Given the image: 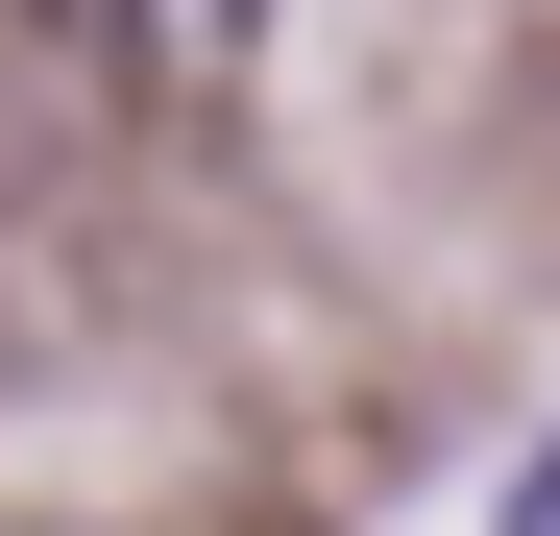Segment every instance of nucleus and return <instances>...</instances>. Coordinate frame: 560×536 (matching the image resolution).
Returning a JSON list of instances; mask_svg holds the SVG:
<instances>
[{
  "mask_svg": "<svg viewBox=\"0 0 560 536\" xmlns=\"http://www.w3.org/2000/svg\"><path fill=\"white\" fill-rule=\"evenodd\" d=\"M98 25L171 73V98H196V73H244V25H268V0H98Z\"/></svg>",
  "mask_w": 560,
  "mask_h": 536,
  "instance_id": "1",
  "label": "nucleus"
},
{
  "mask_svg": "<svg viewBox=\"0 0 560 536\" xmlns=\"http://www.w3.org/2000/svg\"><path fill=\"white\" fill-rule=\"evenodd\" d=\"M512 536H560V439H536V464H512Z\"/></svg>",
  "mask_w": 560,
  "mask_h": 536,
  "instance_id": "2",
  "label": "nucleus"
}]
</instances>
